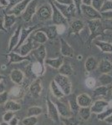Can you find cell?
Masks as SVG:
<instances>
[{
    "instance_id": "obj_50",
    "label": "cell",
    "mask_w": 112,
    "mask_h": 125,
    "mask_svg": "<svg viewBox=\"0 0 112 125\" xmlns=\"http://www.w3.org/2000/svg\"><path fill=\"white\" fill-rule=\"evenodd\" d=\"M54 1L59 3H61V4H66V5H70L74 3L73 0H54Z\"/></svg>"
},
{
    "instance_id": "obj_1",
    "label": "cell",
    "mask_w": 112,
    "mask_h": 125,
    "mask_svg": "<svg viewBox=\"0 0 112 125\" xmlns=\"http://www.w3.org/2000/svg\"><path fill=\"white\" fill-rule=\"evenodd\" d=\"M54 80L57 83V85L60 87L61 91L64 93V96L70 95L72 92V83H71L69 77L58 73L55 75Z\"/></svg>"
},
{
    "instance_id": "obj_25",
    "label": "cell",
    "mask_w": 112,
    "mask_h": 125,
    "mask_svg": "<svg viewBox=\"0 0 112 125\" xmlns=\"http://www.w3.org/2000/svg\"><path fill=\"white\" fill-rule=\"evenodd\" d=\"M58 70L59 73L61 74V75L66 76V77H70L74 73V70H73L72 67L69 62H64Z\"/></svg>"
},
{
    "instance_id": "obj_5",
    "label": "cell",
    "mask_w": 112,
    "mask_h": 125,
    "mask_svg": "<svg viewBox=\"0 0 112 125\" xmlns=\"http://www.w3.org/2000/svg\"><path fill=\"white\" fill-rule=\"evenodd\" d=\"M53 102H54V104H55L57 110H58V112H59V114H60V116L61 118H68V117H70L73 115L70 109L69 104L60 101V100H59L58 98H55V100Z\"/></svg>"
},
{
    "instance_id": "obj_54",
    "label": "cell",
    "mask_w": 112,
    "mask_h": 125,
    "mask_svg": "<svg viewBox=\"0 0 112 125\" xmlns=\"http://www.w3.org/2000/svg\"><path fill=\"white\" fill-rule=\"evenodd\" d=\"M5 92V86L3 85V83H0V94Z\"/></svg>"
},
{
    "instance_id": "obj_57",
    "label": "cell",
    "mask_w": 112,
    "mask_h": 125,
    "mask_svg": "<svg viewBox=\"0 0 112 125\" xmlns=\"http://www.w3.org/2000/svg\"><path fill=\"white\" fill-rule=\"evenodd\" d=\"M3 79H4V76L3 75H1V74H0V83H2L3 81Z\"/></svg>"
},
{
    "instance_id": "obj_46",
    "label": "cell",
    "mask_w": 112,
    "mask_h": 125,
    "mask_svg": "<svg viewBox=\"0 0 112 125\" xmlns=\"http://www.w3.org/2000/svg\"><path fill=\"white\" fill-rule=\"evenodd\" d=\"M96 84V81L93 78H87L85 79V85L88 87L89 88H94Z\"/></svg>"
},
{
    "instance_id": "obj_23",
    "label": "cell",
    "mask_w": 112,
    "mask_h": 125,
    "mask_svg": "<svg viewBox=\"0 0 112 125\" xmlns=\"http://www.w3.org/2000/svg\"><path fill=\"white\" fill-rule=\"evenodd\" d=\"M50 91H51L53 96H54L55 98L60 99V98H64V93L61 91L60 87L57 85V83H56L55 82H54V79H53L52 81L50 82Z\"/></svg>"
},
{
    "instance_id": "obj_14",
    "label": "cell",
    "mask_w": 112,
    "mask_h": 125,
    "mask_svg": "<svg viewBox=\"0 0 112 125\" xmlns=\"http://www.w3.org/2000/svg\"><path fill=\"white\" fill-rule=\"evenodd\" d=\"M76 101L80 108H86L92 105V98L87 94H80L76 97Z\"/></svg>"
},
{
    "instance_id": "obj_42",
    "label": "cell",
    "mask_w": 112,
    "mask_h": 125,
    "mask_svg": "<svg viewBox=\"0 0 112 125\" xmlns=\"http://www.w3.org/2000/svg\"><path fill=\"white\" fill-rule=\"evenodd\" d=\"M108 10H112V0L110 1V0H105L104 2L103 5H102V8L100 9V13L102 12H106Z\"/></svg>"
},
{
    "instance_id": "obj_28",
    "label": "cell",
    "mask_w": 112,
    "mask_h": 125,
    "mask_svg": "<svg viewBox=\"0 0 112 125\" xmlns=\"http://www.w3.org/2000/svg\"><path fill=\"white\" fill-rule=\"evenodd\" d=\"M32 39H33L34 42H36V43L44 44V43H46L47 40L49 39L44 32H43L42 30H39V31H36L35 33H34Z\"/></svg>"
},
{
    "instance_id": "obj_26",
    "label": "cell",
    "mask_w": 112,
    "mask_h": 125,
    "mask_svg": "<svg viewBox=\"0 0 112 125\" xmlns=\"http://www.w3.org/2000/svg\"><path fill=\"white\" fill-rule=\"evenodd\" d=\"M31 72L33 73V74L35 77H41L42 75H44V72H45V68H44V66L41 65L39 62H36L32 65Z\"/></svg>"
},
{
    "instance_id": "obj_40",
    "label": "cell",
    "mask_w": 112,
    "mask_h": 125,
    "mask_svg": "<svg viewBox=\"0 0 112 125\" xmlns=\"http://www.w3.org/2000/svg\"><path fill=\"white\" fill-rule=\"evenodd\" d=\"M111 114H112V107L106 108V109L105 111H103L102 113L97 114V118H98L100 121H105V118H106L107 117H109Z\"/></svg>"
},
{
    "instance_id": "obj_44",
    "label": "cell",
    "mask_w": 112,
    "mask_h": 125,
    "mask_svg": "<svg viewBox=\"0 0 112 125\" xmlns=\"http://www.w3.org/2000/svg\"><path fill=\"white\" fill-rule=\"evenodd\" d=\"M9 95L8 92H3L2 94H0V105H4L9 100Z\"/></svg>"
},
{
    "instance_id": "obj_11",
    "label": "cell",
    "mask_w": 112,
    "mask_h": 125,
    "mask_svg": "<svg viewBox=\"0 0 112 125\" xmlns=\"http://www.w3.org/2000/svg\"><path fill=\"white\" fill-rule=\"evenodd\" d=\"M52 5V10H53V15H52V19L53 22L55 24H67V19L64 17V15L60 12L57 8L55 7V5L53 3H51Z\"/></svg>"
},
{
    "instance_id": "obj_41",
    "label": "cell",
    "mask_w": 112,
    "mask_h": 125,
    "mask_svg": "<svg viewBox=\"0 0 112 125\" xmlns=\"http://www.w3.org/2000/svg\"><path fill=\"white\" fill-rule=\"evenodd\" d=\"M37 123V117H26L22 120V124L24 125H36Z\"/></svg>"
},
{
    "instance_id": "obj_29",
    "label": "cell",
    "mask_w": 112,
    "mask_h": 125,
    "mask_svg": "<svg viewBox=\"0 0 112 125\" xmlns=\"http://www.w3.org/2000/svg\"><path fill=\"white\" fill-rule=\"evenodd\" d=\"M85 68L87 72H91L98 68V62L94 57H89L85 61Z\"/></svg>"
},
{
    "instance_id": "obj_43",
    "label": "cell",
    "mask_w": 112,
    "mask_h": 125,
    "mask_svg": "<svg viewBox=\"0 0 112 125\" xmlns=\"http://www.w3.org/2000/svg\"><path fill=\"white\" fill-rule=\"evenodd\" d=\"M104 2H105V0H92V3H92L94 9L95 10H97L98 12H100L101 8H102Z\"/></svg>"
},
{
    "instance_id": "obj_27",
    "label": "cell",
    "mask_w": 112,
    "mask_h": 125,
    "mask_svg": "<svg viewBox=\"0 0 112 125\" xmlns=\"http://www.w3.org/2000/svg\"><path fill=\"white\" fill-rule=\"evenodd\" d=\"M4 108L6 111L10 112H18L21 109V105L14 100H8L7 103L4 104Z\"/></svg>"
},
{
    "instance_id": "obj_56",
    "label": "cell",
    "mask_w": 112,
    "mask_h": 125,
    "mask_svg": "<svg viewBox=\"0 0 112 125\" xmlns=\"http://www.w3.org/2000/svg\"><path fill=\"white\" fill-rule=\"evenodd\" d=\"M0 5H3V6H7L8 7V2L7 0H0Z\"/></svg>"
},
{
    "instance_id": "obj_34",
    "label": "cell",
    "mask_w": 112,
    "mask_h": 125,
    "mask_svg": "<svg viewBox=\"0 0 112 125\" xmlns=\"http://www.w3.org/2000/svg\"><path fill=\"white\" fill-rule=\"evenodd\" d=\"M60 119L64 125H79L80 123V120L75 115L68 117V118H61Z\"/></svg>"
},
{
    "instance_id": "obj_32",
    "label": "cell",
    "mask_w": 112,
    "mask_h": 125,
    "mask_svg": "<svg viewBox=\"0 0 112 125\" xmlns=\"http://www.w3.org/2000/svg\"><path fill=\"white\" fill-rule=\"evenodd\" d=\"M16 22V16L13 14H7L6 13L4 16V19H3V25L6 29H9L13 23Z\"/></svg>"
},
{
    "instance_id": "obj_20",
    "label": "cell",
    "mask_w": 112,
    "mask_h": 125,
    "mask_svg": "<svg viewBox=\"0 0 112 125\" xmlns=\"http://www.w3.org/2000/svg\"><path fill=\"white\" fill-rule=\"evenodd\" d=\"M34 29H35V27H31V28H28V29H21V32H20L19 42V43H18L17 47L15 48V49H14L13 51L19 49V48L23 45V44L24 43V42H25V40L27 39H28L29 35L31 34V33L33 32V30Z\"/></svg>"
},
{
    "instance_id": "obj_22",
    "label": "cell",
    "mask_w": 112,
    "mask_h": 125,
    "mask_svg": "<svg viewBox=\"0 0 112 125\" xmlns=\"http://www.w3.org/2000/svg\"><path fill=\"white\" fill-rule=\"evenodd\" d=\"M98 69L101 74L109 73L112 70V62L110 60L104 58L100 62V63H98Z\"/></svg>"
},
{
    "instance_id": "obj_21",
    "label": "cell",
    "mask_w": 112,
    "mask_h": 125,
    "mask_svg": "<svg viewBox=\"0 0 112 125\" xmlns=\"http://www.w3.org/2000/svg\"><path fill=\"white\" fill-rule=\"evenodd\" d=\"M112 90V85L109 86H99L97 88H94L93 91V95L94 97H97V96H103L105 97L108 95L109 93H111Z\"/></svg>"
},
{
    "instance_id": "obj_24",
    "label": "cell",
    "mask_w": 112,
    "mask_h": 125,
    "mask_svg": "<svg viewBox=\"0 0 112 125\" xmlns=\"http://www.w3.org/2000/svg\"><path fill=\"white\" fill-rule=\"evenodd\" d=\"M44 63L50 66L51 68H54L55 69H59L62 64L64 63L63 58H46Z\"/></svg>"
},
{
    "instance_id": "obj_36",
    "label": "cell",
    "mask_w": 112,
    "mask_h": 125,
    "mask_svg": "<svg viewBox=\"0 0 112 125\" xmlns=\"http://www.w3.org/2000/svg\"><path fill=\"white\" fill-rule=\"evenodd\" d=\"M43 109L42 108L38 106L30 107L27 111V117H38L42 114Z\"/></svg>"
},
{
    "instance_id": "obj_49",
    "label": "cell",
    "mask_w": 112,
    "mask_h": 125,
    "mask_svg": "<svg viewBox=\"0 0 112 125\" xmlns=\"http://www.w3.org/2000/svg\"><path fill=\"white\" fill-rule=\"evenodd\" d=\"M100 14L101 17H104L105 19H112V10L106 12H102V13H100Z\"/></svg>"
},
{
    "instance_id": "obj_4",
    "label": "cell",
    "mask_w": 112,
    "mask_h": 125,
    "mask_svg": "<svg viewBox=\"0 0 112 125\" xmlns=\"http://www.w3.org/2000/svg\"><path fill=\"white\" fill-rule=\"evenodd\" d=\"M46 106H47V114L49 118L54 122H60V114L57 110V108L54 102L50 98H46Z\"/></svg>"
},
{
    "instance_id": "obj_3",
    "label": "cell",
    "mask_w": 112,
    "mask_h": 125,
    "mask_svg": "<svg viewBox=\"0 0 112 125\" xmlns=\"http://www.w3.org/2000/svg\"><path fill=\"white\" fill-rule=\"evenodd\" d=\"M55 7L60 10V12L64 15V17L65 19H71V18L75 17V11H76V8H75V5L74 3L70 5H66V4H61V3H59L57 2L54 1L53 2Z\"/></svg>"
},
{
    "instance_id": "obj_47",
    "label": "cell",
    "mask_w": 112,
    "mask_h": 125,
    "mask_svg": "<svg viewBox=\"0 0 112 125\" xmlns=\"http://www.w3.org/2000/svg\"><path fill=\"white\" fill-rule=\"evenodd\" d=\"M22 1H23V0H9V5H8L7 9H6V13H7L8 11H9L10 9H13V7H15L18 3H19L20 2H22Z\"/></svg>"
},
{
    "instance_id": "obj_59",
    "label": "cell",
    "mask_w": 112,
    "mask_h": 125,
    "mask_svg": "<svg viewBox=\"0 0 112 125\" xmlns=\"http://www.w3.org/2000/svg\"><path fill=\"white\" fill-rule=\"evenodd\" d=\"M111 94H112V90H111Z\"/></svg>"
},
{
    "instance_id": "obj_2",
    "label": "cell",
    "mask_w": 112,
    "mask_h": 125,
    "mask_svg": "<svg viewBox=\"0 0 112 125\" xmlns=\"http://www.w3.org/2000/svg\"><path fill=\"white\" fill-rule=\"evenodd\" d=\"M88 25L90 30V36H89V41L95 39L97 36L101 34L104 32L102 27V23L100 19H91L88 20Z\"/></svg>"
},
{
    "instance_id": "obj_45",
    "label": "cell",
    "mask_w": 112,
    "mask_h": 125,
    "mask_svg": "<svg viewBox=\"0 0 112 125\" xmlns=\"http://www.w3.org/2000/svg\"><path fill=\"white\" fill-rule=\"evenodd\" d=\"M14 116V112H10V111H7V113H5L3 116V122L9 123L12 118H13Z\"/></svg>"
},
{
    "instance_id": "obj_55",
    "label": "cell",
    "mask_w": 112,
    "mask_h": 125,
    "mask_svg": "<svg viewBox=\"0 0 112 125\" xmlns=\"http://www.w3.org/2000/svg\"><path fill=\"white\" fill-rule=\"evenodd\" d=\"M82 2L85 5H90L92 3V0H82Z\"/></svg>"
},
{
    "instance_id": "obj_13",
    "label": "cell",
    "mask_w": 112,
    "mask_h": 125,
    "mask_svg": "<svg viewBox=\"0 0 112 125\" xmlns=\"http://www.w3.org/2000/svg\"><path fill=\"white\" fill-rule=\"evenodd\" d=\"M32 0H23L22 2H20L19 3H18L15 7H13L12 9H10L9 11L7 12V14H13L15 16H19L21 14V13L25 10L27 8L28 4L29 3V2Z\"/></svg>"
},
{
    "instance_id": "obj_19",
    "label": "cell",
    "mask_w": 112,
    "mask_h": 125,
    "mask_svg": "<svg viewBox=\"0 0 112 125\" xmlns=\"http://www.w3.org/2000/svg\"><path fill=\"white\" fill-rule=\"evenodd\" d=\"M37 15L40 19L45 20L50 19L52 16V9L48 4H44L40 7L37 12Z\"/></svg>"
},
{
    "instance_id": "obj_48",
    "label": "cell",
    "mask_w": 112,
    "mask_h": 125,
    "mask_svg": "<svg viewBox=\"0 0 112 125\" xmlns=\"http://www.w3.org/2000/svg\"><path fill=\"white\" fill-rule=\"evenodd\" d=\"M75 2V8H76L77 12L80 14L81 13V10H80V6H81V3H82V0H73Z\"/></svg>"
},
{
    "instance_id": "obj_12",
    "label": "cell",
    "mask_w": 112,
    "mask_h": 125,
    "mask_svg": "<svg viewBox=\"0 0 112 125\" xmlns=\"http://www.w3.org/2000/svg\"><path fill=\"white\" fill-rule=\"evenodd\" d=\"M22 29V26L19 25V27L17 28V29L15 30L14 33L13 34V36L11 37V39L9 40V53H11L13 52L15 48L17 47L18 43L19 42V39H20V32H21Z\"/></svg>"
},
{
    "instance_id": "obj_39",
    "label": "cell",
    "mask_w": 112,
    "mask_h": 125,
    "mask_svg": "<svg viewBox=\"0 0 112 125\" xmlns=\"http://www.w3.org/2000/svg\"><path fill=\"white\" fill-rule=\"evenodd\" d=\"M84 28V23L80 20H75L71 23V29L75 33H78Z\"/></svg>"
},
{
    "instance_id": "obj_58",
    "label": "cell",
    "mask_w": 112,
    "mask_h": 125,
    "mask_svg": "<svg viewBox=\"0 0 112 125\" xmlns=\"http://www.w3.org/2000/svg\"><path fill=\"white\" fill-rule=\"evenodd\" d=\"M0 125H9V123H6V122H2V123H0Z\"/></svg>"
},
{
    "instance_id": "obj_8",
    "label": "cell",
    "mask_w": 112,
    "mask_h": 125,
    "mask_svg": "<svg viewBox=\"0 0 112 125\" xmlns=\"http://www.w3.org/2000/svg\"><path fill=\"white\" fill-rule=\"evenodd\" d=\"M32 54L35 58L36 61L39 62L41 65L44 66V61L46 59V49L44 45L41 44L38 48H34L33 51H32Z\"/></svg>"
},
{
    "instance_id": "obj_30",
    "label": "cell",
    "mask_w": 112,
    "mask_h": 125,
    "mask_svg": "<svg viewBox=\"0 0 112 125\" xmlns=\"http://www.w3.org/2000/svg\"><path fill=\"white\" fill-rule=\"evenodd\" d=\"M95 43L97 47H99L101 49V51L105 52V53H112V44L107 42L100 41L96 40L95 41Z\"/></svg>"
},
{
    "instance_id": "obj_10",
    "label": "cell",
    "mask_w": 112,
    "mask_h": 125,
    "mask_svg": "<svg viewBox=\"0 0 112 125\" xmlns=\"http://www.w3.org/2000/svg\"><path fill=\"white\" fill-rule=\"evenodd\" d=\"M37 2H38V0H32V1L29 2L27 8L25 9V11H24V13H23V15H22V18H23V19L24 21L28 22L32 19L33 15L35 13Z\"/></svg>"
},
{
    "instance_id": "obj_15",
    "label": "cell",
    "mask_w": 112,
    "mask_h": 125,
    "mask_svg": "<svg viewBox=\"0 0 112 125\" xmlns=\"http://www.w3.org/2000/svg\"><path fill=\"white\" fill-rule=\"evenodd\" d=\"M34 40L31 38L28 37V42L24 43L23 45L19 48V53L21 56H27L30 52H32L34 49Z\"/></svg>"
},
{
    "instance_id": "obj_16",
    "label": "cell",
    "mask_w": 112,
    "mask_h": 125,
    "mask_svg": "<svg viewBox=\"0 0 112 125\" xmlns=\"http://www.w3.org/2000/svg\"><path fill=\"white\" fill-rule=\"evenodd\" d=\"M10 78L12 82L15 83L16 85L20 86L24 82V73L19 69H13L10 73Z\"/></svg>"
},
{
    "instance_id": "obj_9",
    "label": "cell",
    "mask_w": 112,
    "mask_h": 125,
    "mask_svg": "<svg viewBox=\"0 0 112 125\" xmlns=\"http://www.w3.org/2000/svg\"><path fill=\"white\" fill-rule=\"evenodd\" d=\"M42 83L40 78H37L35 80H34L33 82L31 83V84L29 85V88H28V91H29V94H31L32 97L37 98L40 96L42 92Z\"/></svg>"
},
{
    "instance_id": "obj_60",
    "label": "cell",
    "mask_w": 112,
    "mask_h": 125,
    "mask_svg": "<svg viewBox=\"0 0 112 125\" xmlns=\"http://www.w3.org/2000/svg\"><path fill=\"white\" fill-rule=\"evenodd\" d=\"M110 1H111V0H110Z\"/></svg>"
},
{
    "instance_id": "obj_7",
    "label": "cell",
    "mask_w": 112,
    "mask_h": 125,
    "mask_svg": "<svg viewBox=\"0 0 112 125\" xmlns=\"http://www.w3.org/2000/svg\"><path fill=\"white\" fill-rule=\"evenodd\" d=\"M109 106H111L110 102L105 101L104 99H99L92 104V105L90 106V110L92 114H99L102 113L103 111H105Z\"/></svg>"
},
{
    "instance_id": "obj_31",
    "label": "cell",
    "mask_w": 112,
    "mask_h": 125,
    "mask_svg": "<svg viewBox=\"0 0 112 125\" xmlns=\"http://www.w3.org/2000/svg\"><path fill=\"white\" fill-rule=\"evenodd\" d=\"M91 110L90 107H86V108H79V110L78 112V115L79 116L80 119L82 120H88L91 116Z\"/></svg>"
},
{
    "instance_id": "obj_33",
    "label": "cell",
    "mask_w": 112,
    "mask_h": 125,
    "mask_svg": "<svg viewBox=\"0 0 112 125\" xmlns=\"http://www.w3.org/2000/svg\"><path fill=\"white\" fill-rule=\"evenodd\" d=\"M68 104H69V107H70V109L71 111V113H72V114L76 116L77 114H78L79 108H80L76 101V98H71L69 100Z\"/></svg>"
},
{
    "instance_id": "obj_37",
    "label": "cell",
    "mask_w": 112,
    "mask_h": 125,
    "mask_svg": "<svg viewBox=\"0 0 112 125\" xmlns=\"http://www.w3.org/2000/svg\"><path fill=\"white\" fill-rule=\"evenodd\" d=\"M99 82L102 86L112 85V77L109 73H103L99 78Z\"/></svg>"
},
{
    "instance_id": "obj_38",
    "label": "cell",
    "mask_w": 112,
    "mask_h": 125,
    "mask_svg": "<svg viewBox=\"0 0 112 125\" xmlns=\"http://www.w3.org/2000/svg\"><path fill=\"white\" fill-rule=\"evenodd\" d=\"M43 30L44 31V33H45V34L47 35L48 39H54L57 36V34H58L56 26H50V27H48L47 29H44Z\"/></svg>"
},
{
    "instance_id": "obj_53",
    "label": "cell",
    "mask_w": 112,
    "mask_h": 125,
    "mask_svg": "<svg viewBox=\"0 0 112 125\" xmlns=\"http://www.w3.org/2000/svg\"><path fill=\"white\" fill-rule=\"evenodd\" d=\"M105 122H106L107 124H112V114H111L109 117H107L105 119Z\"/></svg>"
},
{
    "instance_id": "obj_18",
    "label": "cell",
    "mask_w": 112,
    "mask_h": 125,
    "mask_svg": "<svg viewBox=\"0 0 112 125\" xmlns=\"http://www.w3.org/2000/svg\"><path fill=\"white\" fill-rule=\"evenodd\" d=\"M8 58L9 59V62L8 63V65H9L10 63H17V62H21L23 61H30V58L28 56H21L19 53H14V52H11L7 54Z\"/></svg>"
},
{
    "instance_id": "obj_6",
    "label": "cell",
    "mask_w": 112,
    "mask_h": 125,
    "mask_svg": "<svg viewBox=\"0 0 112 125\" xmlns=\"http://www.w3.org/2000/svg\"><path fill=\"white\" fill-rule=\"evenodd\" d=\"M80 10L87 18L91 19H100L101 14L97 10H95L93 7L89 5L81 4Z\"/></svg>"
},
{
    "instance_id": "obj_17",
    "label": "cell",
    "mask_w": 112,
    "mask_h": 125,
    "mask_svg": "<svg viewBox=\"0 0 112 125\" xmlns=\"http://www.w3.org/2000/svg\"><path fill=\"white\" fill-rule=\"evenodd\" d=\"M60 43H61V48H60L61 54L63 56H64V57H68V58L74 57V49L70 47V44L63 39H60Z\"/></svg>"
},
{
    "instance_id": "obj_35",
    "label": "cell",
    "mask_w": 112,
    "mask_h": 125,
    "mask_svg": "<svg viewBox=\"0 0 112 125\" xmlns=\"http://www.w3.org/2000/svg\"><path fill=\"white\" fill-rule=\"evenodd\" d=\"M9 95L13 98H22L24 95V91L20 86H14L9 92Z\"/></svg>"
},
{
    "instance_id": "obj_52",
    "label": "cell",
    "mask_w": 112,
    "mask_h": 125,
    "mask_svg": "<svg viewBox=\"0 0 112 125\" xmlns=\"http://www.w3.org/2000/svg\"><path fill=\"white\" fill-rule=\"evenodd\" d=\"M0 30L3 32H7V29L4 28V25H3V19L0 18Z\"/></svg>"
},
{
    "instance_id": "obj_51",
    "label": "cell",
    "mask_w": 112,
    "mask_h": 125,
    "mask_svg": "<svg viewBox=\"0 0 112 125\" xmlns=\"http://www.w3.org/2000/svg\"><path fill=\"white\" fill-rule=\"evenodd\" d=\"M9 125H18L19 124V119H18V118L13 117V118L9 122Z\"/></svg>"
}]
</instances>
